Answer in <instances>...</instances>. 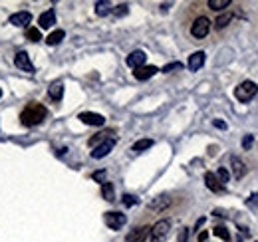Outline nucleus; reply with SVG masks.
Instances as JSON below:
<instances>
[{"mask_svg":"<svg viewBox=\"0 0 258 242\" xmlns=\"http://www.w3.org/2000/svg\"><path fill=\"white\" fill-rule=\"evenodd\" d=\"M46 113L48 112H46L44 105H40V103H28L26 109L22 112V115H20V121H22V125H26V127H34V125L44 121Z\"/></svg>","mask_w":258,"mask_h":242,"instance_id":"f257e3e1","label":"nucleus"},{"mask_svg":"<svg viewBox=\"0 0 258 242\" xmlns=\"http://www.w3.org/2000/svg\"><path fill=\"white\" fill-rule=\"evenodd\" d=\"M30 22H32V14L26 12V10L16 12V14L10 16V24H12V26H18V28H26Z\"/></svg>","mask_w":258,"mask_h":242,"instance_id":"6e6552de","label":"nucleus"},{"mask_svg":"<svg viewBox=\"0 0 258 242\" xmlns=\"http://www.w3.org/2000/svg\"><path fill=\"white\" fill-rule=\"evenodd\" d=\"M207 4H209L210 10H217L219 12V10H225V8L230 6V0H209Z\"/></svg>","mask_w":258,"mask_h":242,"instance_id":"b1692460","label":"nucleus"},{"mask_svg":"<svg viewBox=\"0 0 258 242\" xmlns=\"http://www.w3.org/2000/svg\"><path fill=\"white\" fill-rule=\"evenodd\" d=\"M209 32H210V20H209V18L199 16L195 22H193V26H191V34L195 36V38H205Z\"/></svg>","mask_w":258,"mask_h":242,"instance_id":"39448f33","label":"nucleus"},{"mask_svg":"<svg viewBox=\"0 0 258 242\" xmlns=\"http://www.w3.org/2000/svg\"><path fill=\"white\" fill-rule=\"evenodd\" d=\"M101 194H103V199H105V201H110V203H112V201H115V194H113V185L105 181V183L101 185Z\"/></svg>","mask_w":258,"mask_h":242,"instance_id":"aec40b11","label":"nucleus"},{"mask_svg":"<svg viewBox=\"0 0 258 242\" xmlns=\"http://www.w3.org/2000/svg\"><path fill=\"white\" fill-rule=\"evenodd\" d=\"M217 179H219V183H221V185H225V183H228L230 175H228V171H226V169H219V173H217Z\"/></svg>","mask_w":258,"mask_h":242,"instance_id":"bb28decb","label":"nucleus"},{"mask_svg":"<svg viewBox=\"0 0 258 242\" xmlns=\"http://www.w3.org/2000/svg\"><path fill=\"white\" fill-rule=\"evenodd\" d=\"M149 230H151V228H147V226L133 228L131 232H129V234L125 236V242H145V238H147Z\"/></svg>","mask_w":258,"mask_h":242,"instance_id":"f8f14e48","label":"nucleus"},{"mask_svg":"<svg viewBox=\"0 0 258 242\" xmlns=\"http://www.w3.org/2000/svg\"><path fill=\"white\" fill-rule=\"evenodd\" d=\"M256 94H258V85H256L254 81H250V80L242 81V83L234 90V97L239 99L241 103H248Z\"/></svg>","mask_w":258,"mask_h":242,"instance_id":"f03ea898","label":"nucleus"},{"mask_svg":"<svg viewBox=\"0 0 258 242\" xmlns=\"http://www.w3.org/2000/svg\"><path fill=\"white\" fill-rule=\"evenodd\" d=\"M80 119L85 125H96V127H101L105 123V117L99 115V113H94V112H83V113H80Z\"/></svg>","mask_w":258,"mask_h":242,"instance_id":"9d476101","label":"nucleus"},{"mask_svg":"<svg viewBox=\"0 0 258 242\" xmlns=\"http://www.w3.org/2000/svg\"><path fill=\"white\" fill-rule=\"evenodd\" d=\"M145 60H147L145 52L135 50V52H131V54L127 56V65H129V68H133V70H139V68H143V65H145Z\"/></svg>","mask_w":258,"mask_h":242,"instance_id":"1a4fd4ad","label":"nucleus"},{"mask_svg":"<svg viewBox=\"0 0 258 242\" xmlns=\"http://www.w3.org/2000/svg\"><path fill=\"white\" fill-rule=\"evenodd\" d=\"M26 36H28V40H32V42H38V40H42V32H40L38 28H28Z\"/></svg>","mask_w":258,"mask_h":242,"instance_id":"a878e982","label":"nucleus"},{"mask_svg":"<svg viewBox=\"0 0 258 242\" xmlns=\"http://www.w3.org/2000/svg\"><path fill=\"white\" fill-rule=\"evenodd\" d=\"M246 205H248V207H254V209L258 207V193H254L252 196H248V201H246Z\"/></svg>","mask_w":258,"mask_h":242,"instance_id":"72a5a7b5","label":"nucleus"},{"mask_svg":"<svg viewBox=\"0 0 258 242\" xmlns=\"http://www.w3.org/2000/svg\"><path fill=\"white\" fill-rule=\"evenodd\" d=\"M205 185L212 193H225V185L219 183V179H217V175H214V173H205Z\"/></svg>","mask_w":258,"mask_h":242,"instance_id":"9b49d317","label":"nucleus"},{"mask_svg":"<svg viewBox=\"0 0 258 242\" xmlns=\"http://www.w3.org/2000/svg\"><path fill=\"white\" fill-rule=\"evenodd\" d=\"M38 24H40V28H52L56 24V12H54V8L46 10L44 14H40Z\"/></svg>","mask_w":258,"mask_h":242,"instance_id":"4468645a","label":"nucleus"},{"mask_svg":"<svg viewBox=\"0 0 258 242\" xmlns=\"http://www.w3.org/2000/svg\"><path fill=\"white\" fill-rule=\"evenodd\" d=\"M153 147V139H139L137 143H133V151L135 153H143L147 149H151Z\"/></svg>","mask_w":258,"mask_h":242,"instance_id":"5701e85b","label":"nucleus"},{"mask_svg":"<svg viewBox=\"0 0 258 242\" xmlns=\"http://www.w3.org/2000/svg\"><path fill=\"white\" fill-rule=\"evenodd\" d=\"M113 147H115V139H113V137L105 139L103 143H99L97 147H94V151H92V157H94V159H103V157H107V155H110Z\"/></svg>","mask_w":258,"mask_h":242,"instance_id":"423d86ee","label":"nucleus"},{"mask_svg":"<svg viewBox=\"0 0 258 242\" xmlns=\"http://www.w3.org/2000/svg\"><path fill=\"white\" fill-rule=\"evenodd\" d=\"M14 64H16V68L18 70H22V72H28V74H34V65L30 62V56L26 52H18L14 56Z\"/></svg>","mask_w":258,"mask_h":242,"instance_id":"0eeeda50","label":"nucleus"},{"mask_svg":"<svg viewBox=\"0 0 258 242\" xmlns=\"http://www.w3.org/2000/svg\"><path fill=\"white\" fill-rule=\"evenodd\" d=\"M207 236H209V232H201L199 234V242H207Z\"/></svg>","mask_w":258,"mask_h":242,"instance_id":"c9c22d12","label":"nucleus"},{"mask_svg":"<svg viewBox=\"0 0 258 242\" xmlns=\"http://www.w3.org/2000/svg\"><path fill=\"white\" fill-rule=\"evenodd\" d=\"M127 12H129V6H127V4H119V6H117V8L113 10V14H115L117 18H121V16H125Z\"/></svg>","mask_w":258,"mask_h":242,"instance_id":"c756f323","label":"nucleus"},{"mask_svg":"<svg viewBox=\"0 0 258 242\" xmlns=\"http://www.w3.org/2000/svg\"><path fill=\"white\" fill-rule=\"evenodd\" d=\"M232 14L230 12H225V14H221L217 20H214V26H217V28H226L228 24H230V22H232Z\"/></svg>","mask_w":258,"mask_h":242,"instance_id":"412c9836","label":"nucleus"},{"mask_svg":"<svg viewBox=\"0 0 258 242\" xmlns=\"http://www.w3.org/2000/svg\"><path fill=\"white\" fill-rule=\"evenodd\" d=\"M252 143H254V137H252V135H244V137H242V149H244V151H248V149L252 147Z\"/></svg>","mask_w":258,"mask_h":242,"instance_id":"2f4dec72","label":"nucleus"},{"mask_svg":"<svg viewBox=\"0 0 258 242\" xmlns=\"http://www.w3.org/2000/svg\"><path fill=\"white\" fill-rule=\"evenodd\" d=\"M212 123H214V127H219V129H226V123H225V121H221V119H214Z\"/></svg>","mask_w":258,"mask_h":242,"instance_id":"f704fd0d","label":"nucleus"},{"mask_svg":"<svg viewBox=\"0 0 258 242\" xmlns=\"http://www.w3.org/2000/svg\"><path fill=\"white\" fill-rule=\"evenodd\" d=\"M48 96L54 99V101H60L64 97V83L62 81H54L50 87H48Z\"/></svg>","mask_w":258,"mask_h":242,"instance_id":"a211bd4d","label":"nucleus"},{"mask_svg":"<svg viewBox=\"0 0 258 242\" xmlns=\"http://www.w3.org/2000/svg\"><path fill=\"white\" fill-rule=\"evenodd\" d=\"M157 72H159V70L155 68V65H143V68H139V70L133 72V76H135L139 81H145V80H149V78H153Z\"/></svg>","mask_w":258,"mask_h":242,"instance_id":"f3484780","label":"nucleus"},{"mask_svg":"<svg viewBox=\"0 0 258 242\" xmlns=\"http://www.w3.org/2000/svg\"><path fill=\"white\" fill-rule=\"evenodd\" d=\"M230 165H232V175H234V179H236V181L242 179L244 175H246V171H248L246 165H244L239 157H232V159H230Z\"/></svg>","mask_w":258,"mask_h":242,"instance_id":"dca6fc26","label":"nucleus"},{"mask_svg":"<svg viewBox=\"0 0 258 242\" xmlns=\"http://www.w3.org/2000/svg\"><path fill=\"white\" fill-rule=\"evenodd\" d=\"M173 70H183V64H181V62H173V64H167L165 68H163V72H165V74L173 72Z\"/></svg>","mask_w":258,"mask_h":242,"instance_id":"cd10ccee","label":"nucleus"},{"mask_svg":"<svg viewBox=\"0 0 258 242\" xmlns=\"http://www.w3.org/2000/svg\"><path fill=\"white\" fill-rule=\"evenodd\" d=\"M92 179H94V181H97V183H101V185H103V183H105V171H96V173H94V175H92Z\"/></svg>","mask_w":258,"mask_h":242,"instance_id":"473e14b6","label":"nucleus"},{"mask_svg":"<svg viewBox=\"0 0 258 242\" xmlns=\"http://www.w3.org/2000/svg\"><path fill=\"white\" fill-rule=\"evenodd\" d=\"M123 205L125 207H135L137 205V199L133 194H123Z\"/></svg>","mask_w":258,"mask_h":242,"instance_id":"c85d7f7f","label":"nucleus"},{"mask_svg":"<svg viewBox=\"0 0 258 242\" xmlns=\"http://www.w3.org/2000/svg\"><path fill=\"white\" fill-rule=\"evenodd\" d=\"M64 36H66V32H64V30H54V32L46 38V42L50 44V46H58V44L64 40Z\"/></svg>","mask_w":258,"mask_h":242,"instance_id":"4be33fe9","label":"nucleus"},{"mask_svg":"<svg viewBox=\"0 0 258 242\" xmlns=\"http://www.w3.org/2000/svg\"><path fill=\"white\" fill-rule=\"evenodd\" d=\"M203 64H205V52H195V54H191L189 56V70L191 72H197L203 68Z\"/></svg>","mask_w":258,"mask_h":242,"instance_id":"2eb2a0df","label":"nucleus"},{"mask_svg":"<svg viewBox=\"0 0 258 242\" xmlns=\"http://www.w3.org/2000/svg\"><path fill=\"white\" fill-rule=\"evenodd\" d=\"M103 221H105V225L110 226L112 230H119V228H123L125 226V223H127V216L123 214V212H105L103 214Z\"/></svg>","mask_w":258,"mask_h":242,"instance_id":"20e7f679","label":"nucleus"},{"mask_svg":"<svg viewBox=\"0 0 258 242\" xmlns=\"http://www.w3.org/2000/svg\"><path fill=\"white\" fill-rule=\"evenodd\" d=\"M110 12H113L112 4L107 2V0H101V2H96V14L97 16H107Z\"/></svg>","mask_w":258,"mask_h":242,"instance_id":"6ab92c4d","label":"nucleus"},{"mask_svg":"<svg viewBox=\"0 0 258 242\" xmlns=\"http://www.w3.org/2000/svg\"><path fill=\"white\" fill-rule=\"evenodd\" d=\"M169 205H171L169 194H159V196H155V201H151V203H149V210L161 212V210H165Z\"/></svg>","mask_w":258,"mask_h":242,"instance_id":"ddd939ff","label":"nucleus"},{"mask_svg":"<svg viewBox=\"0 0 258 242\" xmlns=\"http://www.w3.org/2000/svg\"><path fill=\"white\" fill-rule=\"evenodd\" d=\"M105 135H110V133H97L96 137H92V139H90V145H94V147H97V143H99V141H101V143L105 141Z\"/></svg>","mask_w":258,"mask_h":242,"instance_id":"7c9ffc66","label":"nucleus"},{"mask_svg":"<svg viewBox=\"0 0 258 242\" xmlns=\"http://www.w3.org/2000/svg\"><path fill=\"white\" fill-rule=\"evenodd\" d=\"M236 242H242V238H241V236H239V240H236Z\"/></svg>","mask_w":258,"mask_h":242,"instance_id":"e433bc0d","label":"nucleus"},{"mask_svg":"<svg viewBox=\"0 0 258 242\" xmlns=\"http://www.w3.org/2000/svg\"><path fill=\"white\" fill-rule=\"evenodd\" d=\"M0 97H2V90H0Z\"/></svg>","mask_w":258,"mask_h":242,"instance_id":"4c0bfd02","label":"nucleus"},{"mask_svg":"<svg viewBox=\"0 0 258 242\" xmlns=\"http://www.w3.org/2000/svg\"><path fill=\"white\" fill-rule=\"evenodd\" d=\"M212 234H214V236H219V238H223L225 242L230 240V232L226 230V226H214V228H212Z\"/></svg>","mask_w":258,"mask_h":242,"instance_id":"393cba45","label":"nucleus"},{"mask_svg":"<svg viewBox=\"0 0 258 242\" xmlns=\"http://www.w3.org/2000/svg\"><path fill=\"white\" fill-rule=\"evenodd\" d=\"M169 230H171V223L169 221H159L149 234H151V242H165L167 236H169Z\"/></svg>","mask_w":258,"mask_h":242,"instance_id":"7ed1b4c3","label":"nucleus"}]
</instances>
